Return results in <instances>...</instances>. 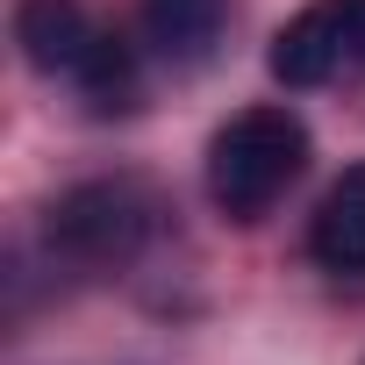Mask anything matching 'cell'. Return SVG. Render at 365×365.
Instances as JSON below:
<instances>
[{
  "instance_id": "1",
  "label": "cell",
  "mask_w": 365,
  "mask_h": 365,
  "mask_svg": "<svg viewBox=\"0 0 365 365\" xmlns=\"http://www.w3.org/2000/svg\"><path fill=\"white\" fill-rule=\"evenodd\" d=\"M301 172H308V122L294 108H244L208 143V201L230 222H258Z\"/></svg>"
},
{
  "instance_id": "2",
  "label": "cell",
  "mask_w": 365,
  "mask_h": 365,
  "mask_svg": "<svg viewBox=\"0 0 365 365\" xmlns=\"http://www.w3.org/2000/svg\"><path fill=\"white\" fill-rule=\"evenodd\" d=\"M15 43L43 79L79 86L101 115L136 101V58L122 36H108L79 0H22L15 8Z\"/></svg>"
},
{
  "instance_id": "3",
  "label": "cell",
  "mask_w": 365,
  "mask_h": 365,
  "mask_svg": "<svg viewBox=\"0 0 365 365\" xmlns=\"http://www.w3.org/2000/svg\"><path fill=\"white\" fill-rule=\"evenodd\" d=\"M150 215H158V208H150V194L136 187V179H86V187H72V194L43 215V237H51L58 258L108 272V265H129V258L143 251Z\"/></svg>"
},
{
  "instance_id": "4",
  "label": "cell",
  "mask_w": 365,
  "mask_h": 365,
  "mask_svg": "<svg viewBox=\"0 0 365 365\" xmlns=\"http://www.w3.org/2000/svg\"><path fill=\"white\" fill-rule=\"evenodd\" d=\"M351 72H365V0H308L272 36L279 86H329Z\"/></svg>"
},
{
  "instance_id": "5",
  "label": "cell",
  "mask_w": 365,
  "mask_h": 365,
  "mask_svg": "<svg viewBox=\"0 0 365 365\" xmlns=\"http://www.w3.org/2000/svg\"><path fill=\"white\" fill-rule=\"evenodd\" d=\"M308 251H315L322 272L365 279V165H351L336 187L322 194V208L308 222Z\"/></svg>"
},
{
  "instance_id": "6",
  "label": "cell",
  "mask_w": 365,
  "mask_h": 365,
  "mask_svg": "<svg viewBox=\"0 0 365 365\" xmlns=\"http://www.w3.org/2000/svg\"><path fill=\"white\" fill-rule=\"evenodd\" d=\"M222 22H230V0H143V36L172 65H201L222 43Z\"/></svg>"
}]
</instances>
